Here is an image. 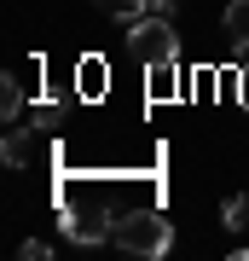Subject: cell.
<instances>
[{"instance_id":"obj_1","label":"cell","mask_w":249,"mask_h":261,"mask_svg":"<svg viewBox=\"0 0 249 261\" xmlns=\"http://www.w3.org/2000/svg\"><path fill=\"white\" fill-rule=\"evenodd\" d=\"M110 244H116V250H128V255L162 261V255H174V221H162L157 209H116Z\"/></svg>"},{"instance_id":"obj_2","label":"cell","mask_w":249,"mask_h":261,"mask_svg":"<svg viewBox=\"0 0 249 261\" xmlns=\"http://www.w3.org/2000/svg\"><path fill=\"white\" fill-rule=\"evenodd\" d=\"M128 29V47L145 58V64H174L180 58V35H174V18H157V12H145V18L122 23Z\"/></svg>"},{"instance_id":"obj_3","label":"cell","mask_w":249,"mask_h":261,"mask_svg":"<svg viewBox=\"0 0 249 261\" xmlns=\"http://www.w3.org/2000/svg\"><path fill=\"white\" fill-rule=\"evenodd\" d=\"M110 226H116V209H87V215H64L58 232L81 250H99V244H110Z\"/></svg>"},{"instance_id":"obj_4","label":"cell","mask_w":249,"mask_h":261,"mask_svg":"<svg viewBox=\"0 0 249 261\" xmlns=\"http://www.w3.org/2000/svg\"><path fill=\"white\" fill-rule=\"evenodd\" d=\"M226 41H232L238 58H249V0H232L226 6Z\"/></svg>"},{"instance_id":"obj_5","label":"cell","mask_w":249,"mask_h":261,"mask_svg":"<svg viewBox=\"0 0 249 261\" xmlns=\"http://www.w3.org/2000/svg\"><path fill=\"white\" fill-rule=\"evenodd\" d=\"M29 134H35V128L6 122V140H0V163H6V168H23V163H29Z\"/></svg>"},{"instance_id":"obj_6","label":"cell","mask_w":249,"mask_h":261,"mask_svg":"<svg viewBox=\"0 0 249 261\" xmlns=\"http://www.w3.org/2000/svg\"><path fill=\"white\" fill-rule=\"evenodd\" d=\"M220 226L226 232H249V192H232L220 203Z\"/></svg>"},{"instance_id":"obj_7","label":"cell","mask_w":249,"mask_h":261,"mask_svg":"<svg viewBox=\"0 0 249 261\" xmlns=\"http://www.w3.org/2000/svg\"><path fill=\"white\" fill-rule=\"evenodd\" d=\"M18 116H23V82L6 75L0 82V122H18Z\"/></svg>"},{"instance_id":"obj_8","label":"cell","mask_w":249,"mask_h":261,"mask_svg":"<svg viewBox=\"0 0 249 261\" xmlns=\"http://www.w3.org/2000/svg\"><path fill=\"white\" fill-rule=\"evenodd\" d=\"M99 6L110 12L116 23H133V18H145V12H151V0H99Z\"/></svg>"},{"instance_id":"obj_9","label":"cell","mask_w":249,"mask_h":261,"mask_svg":"<svg viewBox=\"0 0 249 261\" xmlns=\"http://www.w3.org/2000/svg\"><path fill=\"white\" fill-rule=\"evenodd\" d=\"M18 255H23V261H52V244H46V238H23Z\"/></svg>"},{"instance_id":"obj_10","label":"cell","mask_w":249,"mask_h":261,"mask_svg":"<svg viewBox=\"0 0 249 261\" xmlns=\"http://www.w3.org/2000/svg\"><path fill=\"white\" fill-rule=\"evenodd\" d=\"M29 128H58V105H35L29 111Z\"/></svg>"},{"instance_id":"obj_11","label":"cell","mask_w":249,"mask_h":261,"mask_svg":"<svg viewBox=\"0 0 249 261\" xmlns=\"http://www.w3.org/2000/svg\"><path fill=\"white\" fill-rule=\"evenodd\" d=\"M151 12H157V18H174V12H180V0H151Z\"/></svg>"},{"instance_id":"obj_12","label":"cell","mask_w":249,"mask_h":261,"mask_svg":"<svg viewBox=\"0 0 249 261\" xmlns=\"http://www.w3.org/2000/svg\"><path fill=\"white\" fill-rule=\"evenodd\" d=\"M238 105L249 111V70H238Z\"/></svg>"}]
</instances>
